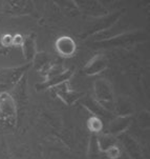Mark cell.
I'll return each mask as SVG.
<instances>
[{
    "label": "cell",
    "mask_w": 150,
    "mask_h": 159,
    "mask_svg": "<svg viewBox=\"0 0 150 159\" xmlns=\"http://www.w3.org/2000/svg\"><path fill=\"white\" fill-rule=\"evenodd\" d=\"M31 62L16 68L0 69V94L10 93L24 77L25 72L31 66Z\"/></svg>",
    "instance_id": "1"
},
{
    "label": "cell",
    "mask_w": 150,
    "mask_h": 159,
    "mask_svg": "<svg viewBox=\"0 0 150 159\" xmlns=\"http://www.w3.org/2000/svg\"><path fill=\"white\" fill-rule=\"evenodd\" d=\"M0 115L7 130L15 128L17 123V103L10 93L0 94Z\"/></svg>",
    "instance_id": "2"
},
{
    "label": "cell",
    "mask_w": 150,
    "mask_h": 159,
    "mask_svg": "<svg viewBox=\"0 0 150 159\" xmlns=\"http://www.w3.org/2000/svg\"><path fill=\"white\" fill-rule=\"evenodd\" d=\"M93 91H95L93 99L99 104H101L106 111L110 112V109L114 107V95H112V90L109 82L105 79L96 80Z\"/></svg>",
    "instance_id": "3"
},
{
    "label": "cell",
    "mask_w": 150,
    "mask_h": 159,
    "mask_svg": "<svg viewBox=\"0 0 150 159\" xmlns=\"http://www.w3.org/2000/svg\"><path fill=\"white\" fill-rule=\"evenodd\" d=\"M75 3H76L79 12L92 18H96V19H99V18H102L109 14L108 9L99 1H76Z\"/></svg>",
    "instance_id": "4"
},
{
    "label": "cell",
    "mask_w": 150,
    "mask_h": 159,
    "mask_svg": "<svg viewBox=\"0 0 150 159\" xmlns=\"http://www.w3.org/2000/svg\"><path fill=\"white\" fill-rule=\"evenodd\" d=\"M35 5L32 1H7L2 4V11L11 16H25L34 12Z\"/></svg>",
    "instance_id": "5"
},
{
    "label": "cell",
    "mask_w": 150,
    "mask_h": 159,
    "mask_svg": "<svg viewBox=\"0 0 150 159\" xmlns=\"http://www.w3.org/2000/svg\"><path fill=\"white\" fill-rule=\"evenodd\" d=\"M117 140L120 141V143L123 145L126 153L131 159H144L143 151H142L140 144L127 133H122L118 135Z\"/></svg>",
    "instance_id": "6"
},
{
    "label": "cell",
    "mask_w": 150,
    "mask_h": 159,
    "mask_svg": "<svg viewBox=\"0 0 150 159\" xmlns=\"http://www.w3.org/2000/svg\"><path fill=\"white\" fill-rule=\"evenodd\" d=\"M53 90L55 91L56 95L62 100L64 103L66 104H73L74 102H76L83 97L82 93H79L77 91H74L71 88L68 81L62 83V84H59L57 87L53 88Z\"/></svg>",
    "instance_id": "7"
},
{
    "label": "cell",
    "mask_w": 150,
    "mask_h": 159,
    "mask_svg": "<svg viewBox=\"0 0 150 159\" xmlns=\"http://www.w3.org/2000/svg\"><path fill=\"white\" fill-rule=\"evenodd\" d=\"M108 66V59L104 54H97L84 66V73L87 76H95L102 73Z\"/></svg>",
    "instance_id": "8"
},
{
    "label": "cell",
    "mask_w": 150,
    "mask_h": 159,
    "mask_svg": "<svg viewBox=\"0 0 150 159\" xmlns=\"http://www.w3.org/2000/svg\"><path fill=\"white\" fill-rule=\"evenodd\" d=\"M73 74L74 70H63L59 73L45 77V80L40 85H42V89H53L59 84L68 81L69 78L73 76Z\"/></svg>",
    "instance_id": "9"
},
{
    "label": "cell",
    "mask_w": 150,
    "mask_h": 159,
    "mask_svg": "<svg viewBox=\"0 0 150 159\" xmlns=\"http://www.w3.org/2000/svg\"><path fill=\"white\" fill-rule=\"evenodd\" d=\"M131 123V117L128 116H119L117 118H114L108 125V132L107 134L111 136H118L122 133H125V131L128 129V126Z\"/></svg>",
    "instance_id": "10"
},
{
    "label": "cell",
    "mask_w": 150,
    "mask_h": 159,
    "mask_svg": "<svg viewBox=\"0 0 150 159\" xmlns=\"http://www.w3.org/2000/svg\"><path fill=\"white\" fill-rule=\"evenodd\" d=\"M21 48H22V53L24 58L26 59L28 62H33L35 56H36V41H35L34 36L29 35V36L23 38V41L21 43Z\"/></svg>",
    "instance_id": "11"
},
{
    "label": "cell",
    "mask_w": 150,
    "mask_h": 159,
    "mask_svg": "<svg viewBox=\"0 0 150 159\" xmlns=\"http://www.w3.org/2000/svg\"><path fill=\"white\" fill-rule=\"evenodd\" d=\"M57 51L63 56H71L76 51V44L69 37H61L56 43Z\"/></svg>",
    "instance_id": "12"
},
{
    "label": "cell",
    "mask_w": 150,
    "mask_h": 159,
    "mask_svg": "<svg viewBox=\"0 0 150 159\" xmlns=\"http://www.w3.org/2000/svg\"><path fill=\"white\" fill-rule=\"evenodd\" d=\"M83 104H84V107H86L88 111H90L92 113V115L95 116V117L99 118V119H101L102 117H107V116L109 115V112L106 111L101 104H99L98 102L92 98H86L85 101L83 102Z\"/></svg>",
    "instance_id": "13"
},
{
    "label": "cell",
    "mask_w": 150,
    "mask_h": 159,
    "mask_svg": "<svg viewBox=\"0 0 150 159\" xmlns=\"http://www.w3.org/2000/svg\"><path fill=\"white\" fill-rule=\"evenodd\" d=\"M97 142L100 152H106L111 147L117 144V138L109 134H100L97 136Z\"/></svg>",
    "instance_id": "14"
},
{
    "label": "cell",
    "mask_w": 150,
    "mask_h": 159,
    "mask_svg": "<svg viewBox=\"0 0 150 159\" xmlns=\"http://www.w3.org/2000/svg\"><path fill=\"white\" fill-rule=\"evenodd\" d=\"M88 128H89L92 132H95V133H98V132L102 131L103 123H102L101 119H99V118L92 116V117L88 120Z\"/></svg>",
    "instance_id": "15"
},
{
    "label": "cell",
    "mask_w": 150,
    "mask_h": 159,
    "mask_svg": "<svg viewBox=\"0 0 150 159\" xmlns=\"http://www.w3.org/2000/svg\"><path fill=\"white\" fill-rule=\"evenodd\" d=\"M0 159H12L4 141L0 142Z\"/></svg>",
    "instance_id": "16"
},
{
    "label": "cell",
    "mask_w": 150,
    "mask_h": 159,
    "mask_svg": "<svg viewBox=\"0 0 150 159\" xmlns=\"http://www.w3.org/2000/svg\"><path fill=\"white\" fill-rule=\"evenodd\" d=\"M5 132H9V130L6 129V126L3 123L2 121V118H1V115H0V134L1 133H5Z\"/></svg>",
    "instance_id": "17"
},
{
    "label": "cell",
    "mask_w": 150,
    "mask_h": 159,
    "mask_svg": "<svg viewBox=\"0 0 150 159\" xmlns=\"http://www.w3.org/2000/svg\"><path fill=\"white\" fill-rule=\"evenodd\" d=\"M2 36H3V35L0 34V51H1L2 48H4V47H3V43H2Z\"/></svg>",
    "instance_id": "18"
}]
</instances>
